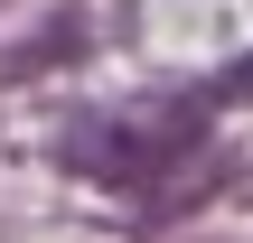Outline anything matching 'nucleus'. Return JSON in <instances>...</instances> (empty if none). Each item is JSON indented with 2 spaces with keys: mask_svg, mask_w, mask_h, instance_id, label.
I'll list each match as a JSON object with an SVG mask.
<instances>
[{
  "mask_svg": "<svg viewBox=\"0 0 253 243\" xmlns=\"http://www.w3.org/2000/svg\"><path fill=\"white\" fill-rule=\"evenodd\" d=\"M207 94H188V103H169V112H150V122H122V112H94V122H75L66 131V159L84 169V178H103V187H160L197 140H207Z\"/></svg>",
  "mask_w": 253,
  "mask_h": 243,
  "instance_id": "1",
  "label": "nucleus"
},
{
  "mask_svg": "<svg viewBox=\"0 0 253 243\" xmlns=\"http://www.w3.org/2000/svg\"><path fill=\"white\" fill-rule=\"evenodd\" d=\"M207 103H253V56H244V66H225V75L207 84Z\"/></svg>",
  "mask_w": 253,
  "mask_h": 243,
  "instance_id": "2",
  "label": "nucleus"
}]
</instances>
